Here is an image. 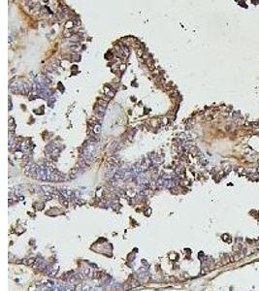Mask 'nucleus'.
I'll list each match as a JSON object with an SVG mask.
<instances>
[{"instance_id":"1","label":"nucleus","mask_w":259,"mask_h":291,"mask_svg":"<svg viewBox=\"0 0 259 291\" xmlns=\"http://www.w3.org/2000/svg\"><path fill=\"white\" fill-rule=\"evenodd\" d=\"M43 189H52V188L50 187V186H43ZM46 191H47V190H46ZM50 192H52V191H51V190H48L46 193H47V194H50Z\"/></svg>"},{"instance_id":"2","label":"nucleus","mask_w":259,"mask_h":291,"mask_svg":"<svg viewBox=\"0 0 259 291\" xmlns=\"http://www.w3.org/2000/svg\"><path fill=\"white\" fill-rule=\"evenodd\" d=\"M76 203H78V204H84V200H76Z\"/></svg>"},{"instance_id":"3","label":"nucleus","mask_w":259,"mask_h":291,"mask_svg":"<svg viewBox=\"0 0 259 291\" xmlns=\"http://www.w3.org/2000/svg\"><path fill=\"white\" fill-rule=\"evenodd\" d=\"M62 203H63L65 206H67V205H68V201H62Z\"/></svg>"},{"instance_id":"4","label":"nucleus","mask_w":259,"mask_h":291,"mask_svg":"<svg viewBox=\"0 0 259 291\" xmlns=\"http://www.w3.org/2000/svg\"><path fill=\"white\" fill-rule=\"evenodd\" d=\"M13 120H14L13 119H10V123H13Z\"/></svg>"}]
</instances>
